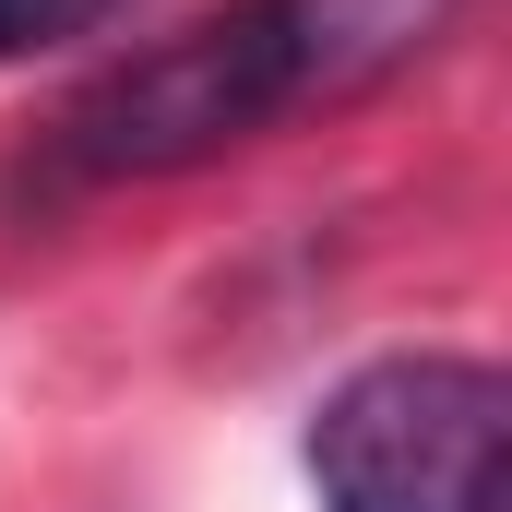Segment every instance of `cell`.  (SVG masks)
Here are the masks:
<instances>
[{"instance_id": "6da1fadb", "label": "cell", "mask_w": 512, "mask_h": 512, "mask_svg": "<svg viewBox=\"0 0 512 512\" xmlns=\"http://www.w3.org/2000/svg\"><path fill=\"white\" fill-rule=\"evenodd\" d=\"M453 12L465 0H227V12H191L179 36L108 60L60 108L48 167L96 179V191H120V179H191V167L262 143V131L310 120V108L370 96Z\"/></svg>"}, {"instance_id": "7a4b0ae2", "label": "cell", "mask_w": 512, "mask_h": 512, "mask_svg": "<svg viewBox=\"0 0 512 512\" xmlns=\"http://www.w3.org/2000/svg\"><path fill=\"white\" fill-rule=\"evenodd\" d=\"M298 465L322 512H501L512 382L453 346H393L310 405Z\"/></svg>"}, {"instance_id": "3957f363", "label": "cell", "mask_w": 512, "mask_h": 512, "mask_svg": "<svg viewBox=\"0 0 512 512\" xmlns=\"http://www.w3.org/2000/svg\"><path fill=\"white\" fill-rule=\"evenodd\" d=\"M120 0H0V72L12 60H48V48H72V36H96Z\"/></svg>"}]
</instances>
